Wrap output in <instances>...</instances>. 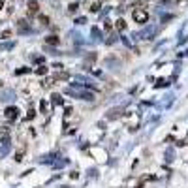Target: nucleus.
Masks as SVG:
<instances>
[{
  "mask_svg": "<svg viewBox=\"0 0 188 188\" xmlns=\"http://www.w3.org/2000/svg\"><path fill=\"white\" fill-rule=\"evenodd\" d=\"M2 8H4V0H0V10H2Z\"/></svg>",
  "mask_w": 188,
  "mask_h": 188,
  "instance_id": "f3484780",
  "label": "nucleus"
},
{
  "mask_svg": "<svg viewBox=\"0 0 188 188\" xmlns=\"http://www.w3.org/2000/svg\"><path fill=\"white\" fill-rule=\"evenodd\" d=\"M28 13L30 15L38 13V4H36V2H28Z\"/></svg>",
  "mask_w": 188,
  "mask_h": 188,
  "instance_id": "39448f33",
  "label": "nucleus"
},
{
  "mask_svg": "<svg viewBox=\"0 0 188 188\" xmlns=\"http://www.w3.org/2000/svg\"><path fill=\"white\" fill-rule=\"evenodd\" d=\"M77 8H79V6H77V4H71V6H70V8H68V10H70V11H77Z\"/></svg>",
  "mask_w": 188,
  "mask_h": 188,
  "instance_id": "2eb2a0df",
  "label": "nucleus"
},
{
  "mask_svg": "<svg viewBox=\"0 0 188 188\" xmlns=\"http://www.w3.org/2000/svg\"><path fill=\"white\" fill-rule=\"evenodd\" d=\"M53 103H57V105H58V103H62V98L58 94H53Z\"/></svg>",
  "mask_w": 188,
  "mask_h": 188,
  "instance_id": "6e6552de",
  "label": "nucleus"
},
{
  "mask_svg": "<svg viewBox=\"0 0 188 188\" xmlns=\"http://www.w3.org/2000/svg\"><path fill=\"white\" fill-rule=\"evenodd\" d=\"M75 23H77V25H85L87 19H85V17H79V19H75Z\"/></svg>",
  "mask_w": 188,
  "mask_h": 188,
  "instance_id": "f8f14e48",
  "label": "nucleus"
},
{
  "mask_svg": "<svg viewBox=\"0 0 188 188\" xmlns=\"http://www.w3.org/2000/svg\"><path fill=\"white\" fill-rule=\"evenodd\" d=\"M121 111H122V109H113V111H111V115L107 113V119H111V121H113V119H117L119 115H121Z\"/></svg>",
  "mask_w": 188,
  "mask_h": 188,
  "instance_id": "423d86ee",
  "label": "nucleus"
},
{
  "mask_svg": "<svg viewBox=\"0 0 188 188\" xmlns=\"http://www.w3.org/2000/svg\"><path fill=\"white\" fill-rule=\"evenodd\" d=\"M134 21L139 23V25H145V23L149 21V13H147L145 10H135L134 11Z\"/></svg>",
  "mask_w": 188,
  "mask_h": 188,
  "instance_id": "f257e3e1",
  "label": "nucleus"
},
{
  "mask_svg": "<svg viewBox=\"0 0 188 188\" xmlns=\"http://www.w3.org/2000/svg\"><path fill=\"white\" fill-rule=\"evenodd\" d=\"M4 115H6L8 121H15V119L19 117V109L17 107H8V109L4 111Z\"/></svg>",
  "mask_w": 188,
  "mask_h": 188,
  "instance_id": "f03ea898",
  "label": "nucleus"
},
{
  "mask_svg": "<svg viewBox=\"0 0 188 188\" xmlns=\"http://www.w3.org/2000/svg\"><path fill=\"white\" fill-rule=\"evenodd\" d=\"M26 71H30L28 68H21V70H17V71H15V74H17V75H21V74H26Z\"/></svg>",
  "mask_w": 188,
  "mask_h": 188,
  "instance_id": "ddd939ff",
  "label": "nucleus"
},
{
  "mask_svg": "<svg viewBox=\"0 0 188 188\" xmlns=\"http://www.w3.org/2000/svg\"><path fill=\"white\" fill-rule=\"evenodd\" d=\"M90 11H92V13H96V11H100V2L92 4V6H90Z\"/></svg>",
  "mask_w": 188,
  "mask_h": 188,
  "instance_id": "1a4fd4ad",
  "label": "nucleus"
},
{
  "mask_svg": "<svg viewBox=\"0 0 188 188\" xmlns=\"http://www.w3.org/2000/svg\"><path fill=\"white\" fill-rule=\"evenodd\" d=\"M45 43H49V45H58V43H60V40H58L57 36H47V38H45Z\"/></svg>",
  "mask_w": 188,
  "mask_h": 188,
  "instance_id": "20e7f679",
  "label": "nucleus"
},
{
  "mask_svg": "<svg viewBox=\"0 0 188 188\" xmlns=\"http://www.w3.org/2000/svg\"><path fill=\"white\" fill-rule=\"evenodd\" d=\"M40 109H42V113H47V102H42V103H40Z\"/></svg>",
  "mask_w": 188,
  "mask_h": 188,
  "instance_id": "9b49d317",
  "label": "nucleus"
},
{
  "mask_svg": "<svg viewBox=\"0 0 188 188\" xmlns=\"http://www.w3.org/2000/svg\"><path fill=\"white\" fill-rule=\"evenodd\" d=\"M40 21H42V23H45V25H47V23H49V19H47L45 15H40Z\"/></svg>",
  "mask_w": 188,
  "mask_h": 188,
  "instance_id": "4468645a",
  "label": "nucleus"
},
{
  "mask_svg": "<svg viewBox=\"0 0 188 188\" xmlns=\"http://www.w3.org/2000/svg\"><path fill=\"white\" fill-rule=\"evenodd\" d=\"M17 28H19V32H23V34L30 32V26H28V23H26V21H23V19L17 23Z\"/></svg>",
  "mask_w": 188,
  "mask_h": 188,
  "instance_id": "7ed1b4c3",
  "label": "nucleus"
},
{
  "mask_svg": "<svg viewBox=\"0 0 188 188\" xmlns=\"http://www.w3.org/2000/svg\"><path fill=\"white\" fill-rule=\"evenodd\" d=\"M36 74H40V75H43V74H47V68L45 66H40L38 70H36Z\"/></svg>",
  "mask_w": 188,
  "mask_h": 188,
  "instance_id": "9d476101",
  "label": "nucleus"
},
{
  "mask_svg": "<svg viewBox=\"0 0 188 188\" xmlns=\"http://www.w3.org/2000/svg\"><path fill=\"white\" fill-rule=\"evenodd\" d=\"M117 28H119V30H124V28H126L124 19H119V21H117Z\"/></svg>",
  "mask_w": 188,
  "mask_h": 188,
  "instance_id": "0eeeda50",
  "label": "nucleus"
},
{
  "mask_svg": "<svg viewBox=\"0 0 188 188\" xmlns=\"http://www.w3.org/2000/svg\"><path fill=\"white\" fill-rule=\"evenodd\" d=\"M10 36H11L10 30H4V32H2V38H10Z\"/></svg>",
  "mask_w": 188,
  "mask_h": 188,
  "instance_id": "dca6fc26",
  "label": "nucleus"
}]
</instances>
